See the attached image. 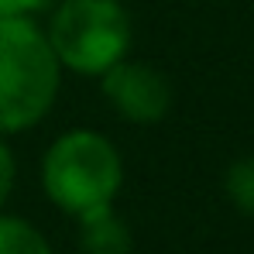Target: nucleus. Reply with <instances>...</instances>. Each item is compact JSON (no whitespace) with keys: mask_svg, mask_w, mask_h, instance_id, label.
Segmentation results:
<instances>
[{"mask_svg":"<svg viewBox=\"0 0 254 254\" xmlns=\"http://www.w3.org/2000/svg\"><path fill=\"white\" fill-rule=\"evenodd\" d=\"M45 192L65 213L83 216L110 206L121 189V158L114 144L93 130H72L52 144L42 165Z\"/></svg>","mask_w":254,"mask_h":254,"instance_id":"obj_2","label":"nucleus"},{"mask_svg":"<svg viewBox=\"0 0 254 254\" xmlns=\"http://www.w3.org/2000/svg\"><path fill=\"white\" fill-rule=\"evenodd\" d=\"M79 248L83 254H130V230L110 213V206L89 210L79 216Z\"/></svg>","mask_w":254,"mask_h":254,"instance_id":"obj_5","label":"nucleus"},{"mask_svg":"<svg viewBox=\"0 0 254 254\" xmlns=\"http://www.w3.org/2000/svg\"><path fill=\"white\" fill-rule=\"evenodd\" d=\"M227 196L237 203V210L254 216V155L230 165V172H227Z\"/></svg>","mask_w":254,"mask_h":254,"instance_id":"obj_7","label":"nucleus"},{"mask_svg":"<svg viewBox=\"0 0 254 254\" xmlns=\"http://www.w3.org/2000/svg\"><path fill=\"white\" fill-rule=\"evenodd\" d=\"M59 89V59L24 17H0V130L42 121Z\"/></svg>","mask_w":254,"mask_h":254,"instance_id":"obj_1","label":"nucleus"},{"mask_svg":"<svg viewBox=\"0 0 254 254\" xmlns=\"http://www.w3.org/2000/svg\"><path fill=\"white\" fill-rule=\"evenodd\" d=\"M10 186H14V158H10L7 144L0 141V206H3V199L10 192Z\"/></svg>","mask_w":254,"mask_h":254,"instance_id":"obj_8","label":"nucleus"},{"mask_svg":"<svg viewBox=\"0 0 254 254\" xmlns=\"http://www.w3.org/2000/svg\"><path fill=\"white\" fill-rule=\"evenodd\" d=\"M103 93L107 100H114V107L127 121L137 124L162 121L169 110V83L148 65H134V62L110 65L103 72Z\"/></svg>","mask_w":254,"mask_h":254,"instance_id":"obj_4","label":"nucleus"},{"mask_svg":"<svg viewBox=\"0 0 254 254\" xmlns=\"http://www.w3.org/2000/svg\"><path fill=\"white\" fill-rule=\"evenodd\" d=\"M48 45L76 72H107L130 45V21L117 0H65L52 17Z\"/></svg>","mask_w":254,"mask_h":254,"instance_id":"obj_3","label":"nucleus"},{"mask_svg":"<svg viewBox=\"0 0 254 254\" xmlns=\"http://www.w3.org/2000/svg\"><path fill=\"white\" fill-rule=\"evenodd\" d=\"M0 254H52V248L31 223L0 216Z\"/></svg>","mask_w":254,"mask_h":254,"instance_id":"obj_6","label":"nucleus"},{"mask_svg":"<svg viewBox=\"0 0 254 254\" xmlns=\"http://www.w3.org/2000/svg\"><path fill=\"white\" fill-rule=\"evenodd\" d=\"M45 0H0V17H24L28 10L42 7Z\"/></svg>","mask_w":254,"mask_h":254,"instance_id":"obj_9","label":"nucleus"}]
</instances>
